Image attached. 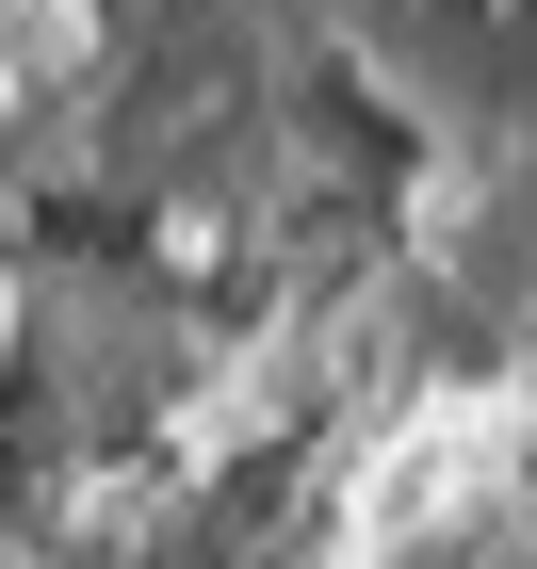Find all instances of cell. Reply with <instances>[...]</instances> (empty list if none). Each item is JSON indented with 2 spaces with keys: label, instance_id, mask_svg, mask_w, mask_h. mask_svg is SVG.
Masks as SVG:
<instances>
[]
</instances>
